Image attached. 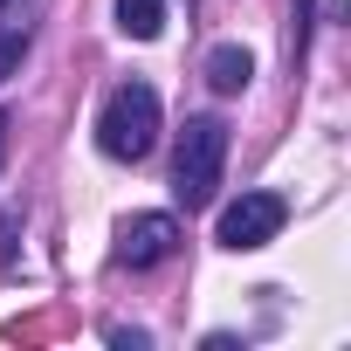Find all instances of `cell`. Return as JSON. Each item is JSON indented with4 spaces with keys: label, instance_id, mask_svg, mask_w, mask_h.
<instances>
[{
    "label": "cell",
    "instance_id": "cell-1",
    "mask_svg": "<svg viewBox=\"0 0 351 351\" xmlns=\"http://www.w3.org/2000/svg\"><path fill=\"white\" fill-rule=\"evenodd\" d=\"M221 165H228V124L221 117H186L180 152H172V193L186 207H207L221 193Z\"/></svg>",
    "mask_w": 351,
    "mask_h": 351
},
{
    "label": "cell",
    "instance_id": "cell-2",
    "mask_svg": "<svg viewBox=\"0 0 351 351\" xmlns=\"http://www.w3.org/2000/svg\"><path fill=\"white\" fill-rule=\"evenodd\" d=\"M97 145H104V158H145L158 145V90L152 83H117L104 117H97Z\"/></svg>",
    "mask_w": 351,
    "mask_h": 351
},
{
    "label": "cell",
    "instance_id": "cell-3",
    "mask_svg": "<svg viewBox=\"0 0 351 351\" xmlns=\"http://www.w3.org/2000/svg\"><path fill=\"white\" fill-rule=\"evenodd\" d=\"M282 221H289L282 193H241L234 207H221L214 241H221V248H234V255H248V248H269V241L282 234Z\"/></svg>",
    "mask_w": 351,
    "mask_h": 351
},
{
    "label": "cell",
    "instance_id": "cell-4",
    "mask_svg": "<svg viewBox=\"0 0 351 351\" xmlns=\"http://www.w3.org/2000/svg\"><path fill=\"white\" fill-rule=\"evenodd\" d=\"M172 248H180V221L172 214H131L117 228V262L124 269H158Z\"/></svg>",
    "mask_w": 351,
    "mask_h": 351
},
{
    "label": "cell",
    "instance_id": "cell-5",
    "mask_svg": "<svg viewBox=\"0 0 351 351\" xmlns=\"http://www.w3.org/2000/svg\"><path fill=\"white\" fill-rule=\"evenodd\" d=\"M207 83H214L221 97H241V90L255 83V56H248V49H234V42H221V49L207 56Z\"/></svg>",
    "mask_w": 351,
    "mask_h": 351
},
{
    "label": "cell",
    "instance_id": "cell-6",
    "mask_svg": "<svg viewBox=\"0 0 351 351\" xmlns=\"http://www.w3.org/2000/svg\"><path fill=\"white\" fill-rule=\"evenodd\" d=\"M117 28H124L131 42H158V28H165V0H117Z\"/></svg>",
    "mask_w": 351,
    "mask_h": 351
},
{
    "label": "cell",
    "instance_id": "cell-7",
    "mask_svg": "<svg viewBox=\"0 0 351 351\" xmlns=\"http://www.w3.org/2000/svg\"><path fill=\"white\" fill-rule=\"evenodd\" d=\"M28 42H35V28H28V21H8V28H0V83H8V76L21 69Z\"/></svg>",
    "mask_w": 351,
    "mask_h": 351
},
{
    "label": "cell",
    "instance_id": "cell-8",
    "mask_svg": "<svg viewBox=\"0 0 351 351\" xmlns=\"http://www.w3.org/2000/svg\"><path fill=\"white\" fill-rule=\"evenodd\" d=\"M303 49H310V0H296V42H289V56L303 62Z\"/></svg>",
    "mask_w": 351,
    "mask_h": 351
},
{
    "label": "cell",
    "instance_id": "cell-9",
    "mask_svg": "<svg viewBox=\"0 0 351 351\" xmlns=\"http://www.w3.org/2000/svg\"><path fill=\"white\" fill-rule=\"evenodd\" d=\"M0 152H8V110H0Z\"/></svg>",
    "mask_w": 351,
    "mask_h": 351
},
{
    "label": "cell",
    "instance_id": "cell-10",
    "mask_svg": "<svg viewBox=\"0 0 351 351\" xmlns=\"http://www.w3.org/2000/svg\"><path fill=\"white\" fill-rule=\"evenodd\" d=\"M0 8H8V0H0Z\"/></svg>",
    "mask_w": 351,
    "mask_h": 351
}]
</instances>
